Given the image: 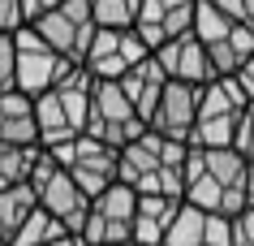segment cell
I'll return each instance as SVG.
<instances>
[{"instance_id": "9", "label": "cell", "mask_w": 254, "mask_h": 246, "mask_svg": "<svg viewBox=\"0 0 254 246\" xmlns=\"http://www.w3.org/2000/svg\"><path fill=\"white\" fill-rule=\"evenodd\" d=\"M69 69L65 56H56L48 43L35 35L30 26H22L13 35V91H22V95H43V91H52L56 78Z\"/></svg>"}, {"instance_id": "29", "label": "cell", "mask_w": 254, "mask_h": 246, "mask_svg": "<svg viewBox=\"0 0 254 246\" xmlns=\"http://www.w3.org/2000/svg\"><path fill=\"white\" fill-rule=\"evenodd\" d=\"M56 4H65V0H22V9H26V26H30V22H35L39 13L56 9Z\"/></svg>"}, {"instance_id": "26", "label": "cell", "mask_w": 254, "mask_h": 246, "mask_svg": "<svg viewBox=\"0 0 254 246\" xmlns=\"http://www.w3.org/2000/svg\"><path fill=\"white\" fill-rule=\"evenodd\" d=\"M13 91V35H0V95Z\"/></svg>"}, {"instance_id": "13", "label": "cell", "mask_w": 254, "mask_h": 246, "mask_svg": "<svg viewBox=\"0 0 254 246\" xmlns=\"http://www.w3.org/2000/svg\"><path fill=\"white\" fill-rule=\"evenodd\" d=\"M194 112H198V86H186V82H168L155 99V112H151L147 130L160 138H173V143H190L194 138Z\"/></svg>"}, {"instance_id": "16", "label": "cell", "mask_w": 254, "mask_h": 246, "mask_svg": "<svg viewBox=\"0 0 254 246\" xmlns=\"http://www.w3.org/2000/svg\"><path fill=\"white\" fill-rule=\"evenodd\" d=\"M0 143L9 147H39V125H35V99L22 91L0 95Z\"/></svg>"}, {"instance_id": "3", "label": "cell", "mask_w": 254, "mask_h": 246, "mask_svg": "<svg viewBox=\"0 0 254 246\" xmlns=\"http://www.w3.org/2000/svg\"><path fill=\"white\" fill-rule=\"evenodd\" d=\"M91 86L95 78L82 65H69L56 78L52 91L35 95V125H39V147H61L86 134V108H91Z\"/></svg>"}, {"instance_id": "8", "label": "cell", "mask_w": 254, "mask_h": 246, "mask_svg": "<svg viewBox=\"0 0 254 246\" xmlns=\"http://www.w3.org/2000/svg\"><path fill=\"white\" fill-rule=\"evenodd\" d=\"M30 30H35L56 56H65L69 65H82V56H86V48H91V35H95L91 0H65V4L39 13L35 22H30Z\"/></svg>"}, {"instance_id": "15", "label": "cell", "mask_w": 254, "mask_h": 246, "mask_svg": "<svg viewBox=\"0 0 254 246\" xmlns=\"http://www.w3.org/2000/svg\"><path fill=\"white\" fill-rule=\"evenodd\" d=\"M155 65L164 69L168 82H186V86H207L215 78L211 65H207V52L194 35H181V39H168L164 48H155Z\"/></svg>"}, {"instance_id": "6", "label": "cell", "mask_w": 254, "mask_h": 246, "mask_svg": "<svg viewBox=\"0 0 254 246\" xmlns=\"http://www.w3.org/2000/svg\"><path fill=\"white\" fill-rule=\"evenodd\" d=\"M142 130H147V121L134 112V104L125 99V91H121L117 82L95 78L91 108H86V134H91L95 143H104V147L121 151L125 143H134Z\"/></svg>"}, {"instance_id": "25", "label": "cell", "mask_w": 254, "mask_h": 246, "mask_svg": "<svg viewBox=\"0 0 254 246\" xmlns=\"http://www.w3.org/2000/svg\"><path fill=\"white\" fill-rule=\"evenodd\" d=\"M233 147H237L246 160H254V104L241 112V125H237V134H233Z\"/></svg>"}, {"instance_id": "11", "label": "cell", "mask_w": 254, "mask_h": 246, "mask_svg": "<svg viewBox=\"0 0 254 246\" xmlns=\"http://www.w3.org/2000/svg\"><path fill=\"white\" fill-rule=\"evenodd\" d=\"M147 43L138 39V30H99L95 26L91 35V48L82 56V69L91 78H104V82H117L121 74H129L138 61H147Z\"/></svg>"}, {"instance_id": "23", "label": "cell", "mask_w": 254, "mask_h": 246, "mask_svg": "<svg viewBox=\"0 0 254 246\" xmlns=\"http://www.w3.org/2000/svg\"><path fill=\"white\" fill-rule=\"evenodd\" d=\"M211 4L228 17V22H237V26L254 30V0H211Z\"/></svg>"}, {"instance_id": "30", "label": "cell", "mask_w": 254, "mask_h": 246, "mask_svg": "<svg viewBox=\"0 0 254 246\" xmlns=\"http://www.w3.org/2000/svg\"><path fill=\"white\" fill-rule=\"evenodd\" d=\"M48 246H86V242H82V233H61V238L48 242Z\"/></svg>"}, {"instance_id": "17", "label": "cell", "mask_w": 254, "mask_h": 246, "mask_svg": "<svg viewBox=\"0 0 254 246\" xmlns=\"http://www.w3.org/2000/svg\"><path fill=\"white\" fill-rule=\"evenodd\" d=\"M117 86L125 91V99L134 104L138 117H142V121H151V112H155V99H160V91L168 86V78H164V69L155 65V56H147V61H138L129 74H121Z\"/></svg>"}, {"instance_id": "5", "label": "cell", "mask_w": 254, "mask_h": 246, "mask_svg": "<svg viewBox=\"0 0 254 246\" xmlns=\"http://www.w3.org/2000/svg\"><path fill=\"white\" fill-rule=\"evenodd\" d=\"M26 181H30V190H35V199H39L43 212H52L69 233H82L86 212H91V194L52 160V151H39V160H35V168H30Z\"/></svg>"}, {"instance_id": "10", "label": "cell", "mask_w": 254, "mask_h": 246, "mask_svg": "<svg viewBox=\"0 0 254 246\" xmlns=\"http://www.w3.org/2000/svg\"><path fill=\"white\" fill-rule=\"evenodd\" d=\"M48 151V147H43ZM52 160L65 168L69 177L78 181L86 194H99L104 186H112L117 181V160L121 151L104 147V143H95L91 134H78L73 143H61V147H52Z\"/></svg>"}, {"instance_id": "1", "label": "cell", "mask_w": 254, "mask_h": 246, "mask_svg": "<svg viewBox=\"0 0 254 246\" xmlns=\"http://www.w3.org/2000/svg\"><path fill=\"white\" fill-rule=\"evenodd\" d=\"M246 177L250 160L237 147H194L186 151V199L181 203L215 212V216H237L246 207Z\"/></svg>"}, {"instance_id": "24", "label": "cell", "mask_w": 254, "mask_h": 246, "mask_svg": "<svg viewBox=\"0 0 254 246\" xmlns=\"http://www.w3.org/2000/svg\"><path fill=\"white\" fill-rule=\"evenodd\" d=\"M22 26H26L22 0H0V35H17Z\"/></svg>"}, {"instance_id": "4", "label": "cell", "mask_w": 254, "mask_h": 246, "mask_svg": "<svg viewBox=\"0 0 254 246\" xmlns=\"http://www.w3.org/2000/svg\"><path fill=\"white\" fill-rule=\"evenodd\" d=\"M250 99L237 78H211L198 86V112H194V147H233V134L241 125V112Z\"/></svg>"}, {"instance_id": "19", "label": "cell", "mask_w": 254, "mask_h": 246, "mask_svg": "<svg viewBox=\"0 0 254 246\" xmlns=\"http://www.w3.org/2000/svg\"><path fill=\"white\" fill-rule=\"evenodd\" d=\"M202 52H207V65H211L215 78H233L246 61L254 56V30L246 26H233L224 35V39H215V43H202Z\"/></svg>"}, {"instance_id": "28", "label": "cell", "mask_w": 254, "mask_h": 246, "mask_svg": "<svg viewBox=\"0 0 254 246\" xmlns=\"http://www.w3.org/2000/svg\"><path fill=\"white\" fill-rule=\"evenodd\" d=\"M233 78L241 82V91H246V99L254 104V56H250V61H246V65L237 69V74H233Z\"/></svg>"}, {"instance_id": "33", "label": "cell", "mask_w": 254, "mask_h": 246, "mask_svg": "<svg viewBox=\"0 0 254 246\" xmlns=\"http://www.w3.org/2000/svg\"><path fill=\"white\" fill-rule=\"evenodd\" d=\"M0 246H4V238H0Z\"/></svg>"}, {"instance_id": "20", "label": "cell", "mask_w": 254, "mask_h": 246, "mask_svg": "<svg viewBox=\"0 0 254 246\" xmlns=\"http://www.w3.org/2000/svg\"><path fill=\"white\" fill-rule=\"evenodd\" d=\"M39 207V199H35V190H30V181H13V186H0V238H4V246H9V238H13L22 225H26V216Z\"/></svg>"}, {"instance_id": "21", "label": "cell", "mask_w": 254, "mask_h": 246, "mask_svg": "<svg viewBox=\"0 0 254 246\" xmlns=\"http://www.w3.org/2000/svg\"><path fill=\"white\" fill-rule=\"evenodd\" d=\"M61 233H69V229L52 216V212L35 207V212L26 216V225H22V229H17L13 238H9V246H48V242H56Z\"/></svg>"}, {"instance_id": "31", "label": "cell", "mask_w": 254, "mask_h": 246, "mask_svg": "<svg viewBox=\"0 0 254 246\" xmlns=\"http://www.w3.org/2000/svg\"><path fill=\"white\" fill-rule=\"evenodd\" d=\"M246 207H254V160H250V177H246Z\"/></svg>"}, {"instance_id": "22", "label": "cell", "mask_w": 254, "mask_h": 246, "mask_svg": "<svg viewBox=\"0 0 254 246\" xmlns=\"http://www.w3.org/2000/svg\"><path fill=\"white\" fill-rule=\"evenodd\" d=\"M91 17L99 30H134L138 0H91Z\"/></svg>"}, {"instance_id": "32", "label": "cell", "mask_w": 254, "mask_h": 246, "mask_svg": "<svg viewBox=\"0 0 254 246\" xmlns=\"http://www.w3.org/2000/svg\"><path fill=\"white\" fill-rule=\"evenodd\" d=\"M117 246H142V242H134V238H129V242H117Z\"/></svg>"}, {"instance_id": "18", "label": "cell", "mask_w": 254, "mask_h": 246, "mask_svg": "<svg viewBox=\"0 0 254 246\" xmlns=\"http://www.w3.org/2000/svg\"><path fill=\"white\" fill-rule=\"evenodd\" d=\"M181 199H164V194H138V212H134V242L142 246H160L168 225H173Z\"/></svg>"}, {"instance_id": "27", "label": "cell", "mask_w": 254, "mask_h": 246, "mask_svg": "<svg viewBox=\"0 0 254 246\" xmlns=\"http://www.w3.org/2000/svg\"><path fill=\"white\" fill-rule=\"evenodd\" d=\"M233 246H254V207H241L233 216Z\"/></svg>"}, {"instance_id": "7", "label": "cell", "mask_w": 254, "mask_h": 246, "mask_svg": "<svg viewBox=\"0 0 254 246\" xmlns=\"http://www.w3.org/2000/svg\"><path fill=\"white\" fill-rule=\"evenodd\" d=\"M134 212H138V190L125 181H112L99 194H91V212L82 225V242L86 246H117L134 238Z\"/></svg>"}, {"instance_id": "2", "label": "cell", "mask_w": 254, "mask_h": 246, "mask_svg": "<svg viewBox=\"0 0 254 246\" xmlns=\"http://www.w3.org/2000/svg\"><path fill=\"white\" fill-rule=\"evenodd\" d=\"M186 151L190 143H173L142 130L134 143L121 147L117 177L134 186L138 194H164V199H186Z\"/></svg>"}, {"instance_id": "14", "label": "cell", "mask_w": 254, "mask_h": 246, "mask_svg": "<svg viewBox=\"0 0 254 246\" xmlns=\"http://www.w3.org/2000/svg\"><path fill=\"white\" fill-rule=\"evenodd\" d=\"M160 246H233V216H215L181 203Z\"/></svg>"}, {"instance_id": "12", "label": "cell", "mask_w": 254, "mask_h": 246, "mask_svg": "<svg viewBox=\"0 0 254 246\" xmlns=\"http://www.w3.org/2000/svg\"><path fill=\"white\" fill-rule=\"evenodd\" d=\"M194 4L198 0H138L134 30L147 43V52H155L168 39H181V35L194 30Z\"/></svg>"}]
</instances>
